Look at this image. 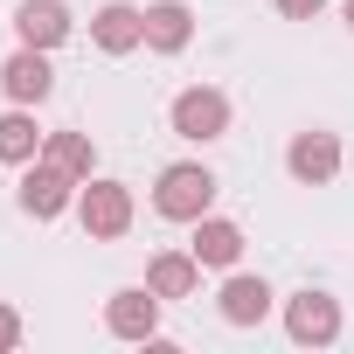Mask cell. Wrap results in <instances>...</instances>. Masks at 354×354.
<instances>
[{
    "instance_id": "6da1fadb",
    "label": "cell",
    "mask_w": 354,
    "mask_h": 354,
    "mask_svg": "<svg viewBox=\"0 0 354 354\" xmlns=\"http://www.w3.org/2000/svg\"><path fill=\"white\" fill-rule=\"evenodd\" d=\"M216 174L202 167V160H174V167H160V181H153V209L167 216V223H202L209 209H216Z\"/></svg>"
},
{
    "instance_id": "7a4b0ae2",
    "label": "cell",
    "mask_w": 354,
    "mask_h": 354,
    "mask_svg": "<svg viewBox=\"0 0 354 354\" xmlns=\"http://www.w3.org/2000/svg\"><path fill=\"white\" fill-rule=\"evenodd\" d=\"M230 118H236V104H230V91H216V84H188V91H174V104H167L174 139H188V146L230 139Z\"/></svg>"
},
{
    "instance_id": "3957f363",
    "label": "cell",
    "mask_w": 354,
    "mask_h": 354,
    "mask_svg": "<svg viewBox=\"0 0 354 354\" xmlns=\"http://www.w3.org/2000/svg\"><path fill=\"white\" fill-rule=\"evenodd\" d=\"M132 216H139V202H132L125 181H111V174H91V181L77 188V223H84L91 243H118L132 230Z\"/></svg>"
},
{
    "instance_id": "277c9868",
    "label": "cell",
    "mask_w": 354,
    "mask_h": 354,
    "mask_svg": "<svg viewBox=\"0 0 354 354\" xmlns=\"http://www.w3.org/2000/svg\"><path fill=\"white\" fill-rule=\"evenodd\" d=\"M77 188H84V181H77V174H63L56 160H28V167H21V195H15V202H21V216L56 223V216L77 209Z\"/></svg>"
},
{
    "instance_id": "5b68a950",
    "label": "cell",
    "mask_w": 354,
    "mask_h": 354,
    "mask_svg": "<svg viewBox=\"0 0 354 354\" xmlns=\"http://www.w3.org/2000/svg\"><path fill=\"white\" fill-rule=\"evenodd\" d=\"M340 132H326V125H306V132H292V146H285V174L299 188H333L340 181Z\"/></svg>"
},
{
    "instance_id": "8992f818",
    "label": "cell",
    "mask_w": 354,
    "mask_h": 354,
    "mask_svg": "<svg viewBox=\"0 0 354 354\" xmlns=\"http://www.w3.org/2000/svg\"><path fill=\"white\" fill-rule=\"evenodd\" d=\"M160 306H167V299H160L153 285H118V292L104 299V333L146 347V340H160Z\"/></svg>"
},
{
    "instance_id": "52a82bcc",
    "label": "cell",
    "mask_w": 354,
    "mask_h": 354,
    "mask_svg": "<svg viewBox=\"0 0 354 354\" xmlns=\"http://www.w3.org/2000/svg\"><path fill=\"white\" fill-rule=\"evenodd\" d=\"M285 340H292V347H333V340H340V299L319 292V285L292 292V299H285Z\"/></svg>"
},
{
    "instance_id": "ba28073f",
    "label": "cell",
    "mask_w": 354,
    "mask_h": 354,
    "mask_svg": "<svg viewBox=\"0 0 354 354\" xmlns=\"http://www.w3.org/2000/svg\"><path fill=\"white\" fill-rule=\"evenodd\" d=\"M271 306H278V292H271L257 271H230V278H223V292H216L223 326H264V319H271Z\"/></svg>"
},
{
    "instance_id": "9c48e42d",
    "label": "cell",
    "mask_w": 354,
    "mask_h": 354,
    "mask_svg": "<svg viewBox=\"0 0 354 354\" xmlns=\"http://www.w3.org/2000/svg\"><path fill=\"white\" fill-rule=\"evenodd\" d=\"M91 42H97L104 56L146 49V8H132V0H104V8L91 15Z\"/></svg>"
},
{
    "instance_id": "30bf717a",
    "label": "cell",
    "mask_w": 354,
    "mask_h": 354,
    "mask_svg": "<svg viewBox=\"0 0 354 354\" xmlns=\"http://www.w3.org/2000/svg\"><path fill=\"white\" fill-rule=\"evenodd\" d=\"M0 91H8V104H42L56 91V70H49V49H15L8 63H0Z\"/></svg>"
},
{
    "instance_id": "8fae6325",
    "label": "cell",
    "mask_w": 354,
    "mask_h": 354,
    "mask_svg": "<svg viewBox=\"0 0 354 354\" xmlns=\"http://www.w3.org/2000/svg\"><path fill=\"white\" fill-rule=\"evenodd\" d=\"M70 0H21L15 8V42H28V49H63L70 42Z\"/></svg>"
},
{
    "instance_id": "7c38bea8",
    "label": "cell",
    "mask_w": 354,
    "mask_h": 354,
    "mask_svg": "<svg viewBox=\"0 0 354 354\" xmlns=\"http://www.w3.org/2000/svg\"><path fill=\"white\" fill-rule=\"evenodd\" d=\"M188 250L202 257V271H236L243 264V223H230V216H202L195 223V236H188Z\"/></svg>"
},
{
    "instance_id": "4fadbf2b",
    "label": "cell",
    "mask_w": 354,
    "mask_h": 354,
    "mask_svg": "<svg viewBox=\"0 0 354 354\" xmlns=\"http://www.w3.org/2000/svg\"><path fill=\"white\" fill-rule=\"evenodd\" d=\"M195 42V8L188 0H153L146 8V49L153 56H181Z\"/></svg>"
},
{
    "instance_id": "5bb4252c",
    "label": "cell",
    "mask_w": 354,
    "mask_h": 354,
    "mask_svg": "<svg viewBox=\"0 0 354 354\" xmlns=\"http://www.w3.org/2000/svg\"><path fill=\"white\" fill-rule=\"evenodd\" d=\"M146 285L160 299H195L202 292V257L195 250H153L146 257Z\"/></svg>"
},
{
    "instance_id": "9a60e30c",
    "label": "cell",
    "mask_w": 354,
    "mask_h": 354,
    "mask_svg": "<svg viewBox=\"0 0 354 354\" xmlns=\"http://www.w3.org/2000/svg\"><path fill=\"white\" fill-rule=\"evenodd\" d=\"M49 132L35 125V104H15V111H0V167H28L42 160Z\"/></svg>"
},
{
    "instance_id": "2e32d148",
    "label": "cell",
    "mask_w": 354,
    "mask_h": 354,
    "mask_svg": "<svg viewBox=\"0 0 354 354\" xmlns=\"http://www.w3.org/2000/svg\"><path fill=\"white\" fill-rule=\"evenodd\" d=\"M42 160H56L63 174H77V181H91V174H97V146H91V132H49Z\"/></svg>"
},
{
    "instance_id": "e0dca14e",
    "label": "cell",
    "mask_w": 354,
    "mask_h": 354,
    "mask_svg": "<svg viewBox=\"0 0 354 354\" xmlns=\"http://www.w3.org/2000/svg\"><path fill=\"white\" fill-rule=\"evenodd\" d=\"M21 333H28V326H21V313L0 299V354H15V347H21Z\"/></svg>"
},
{
    "instance_id": "ac0fdd59",
    "label": "cell",
    "mask_w": 354,
    "mask_h": 354,
    "mask_svg": "<svg viewBox=\"0 0 354 354\" xmlns=\"http://www.w3.org/2000/svg\"><path fill=\"white\" fill-rule=\"evenodd\" d=\"M278 15H285V21H319L326 0H278Z\"/></svg>"
},
{
    "instance_id": "d6986e66",
    "label": "cell",
    "mask_w": 354,
    "mask_h": 354,
    "mask_svg": "<svg viewBox=\"0 0 354 354\" xmlns=\"http://www.w3.org/2000/svg\"><path fill=\"white\" fill-rule=\"evenodd\" d=\"M340 21H347V28H354V0H347V8H340Z\"/></svg>"
}]
</instances>
